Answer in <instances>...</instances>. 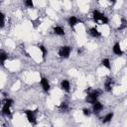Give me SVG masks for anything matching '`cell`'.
I'll return each instance as SVG.
<instances>
[{
  "label": "cell",
  "mask_w": 127,
  "mask_h": 127,
  "mask_svg": "<svg viewBox=\"0 0 127 127\" xmlns=\"http://www.w3.org/2000/svg\"><path fill=\"white\" fill-rule=\"evenodd\" d=\"M38 112V109H35V110H31V109H27L24 111V113L26 114V117H27V120L30 124L32 125H36L37 124V114Z\"/></svg>",
  "instance_id": "3957f363"
},
{
  "label": "cell",
  "mask_w": 127,
  "mask_h": 127,
  "mask_svg": "<svg viewBox=\"0 0 127 127\" xmlns=\"http://www.w3.org/2000/svg\"><path fill=\"white\" fill-rule=\"evenodd\" d=\"M40 83H41V86H42V88L44 89V91L48 92V91L51 89V85H50V82H49V80H48V79H47L45 76H42V77H41Z\"/></svg>",
  "instance_id": "8992f818"
},
{
  "label": "cell",
  "mask_w": 127,
  "mask_h": 127,
  "mask_svg": "<svg viewBox=\"0 0 127 127\" xmlns=\"http://www.w3.org/2000/svg\"><path fill=\"white\" fill-rule=\"evenodd\" d=\"M100 94H101V91H100V90H98V89L92 90V91H90V92L87 94L85 100H86V102H88V103H90V104H93V103H95V102L97 101V98L99 97Z\"/></svg>",
  "instance_id": "277c9868"
},
{
  "label": "cell",
  "mask_w": 127,
  "mask_h": 127,
  "mask_svg": "<svg viewBox=\"0 0 127 127\" xmlns=\"http://www.w3.org/2000/svg\"><path fill=\"white\" fill-rule=\"evenodd\" d=\"M101 64H102L104 67H106L107 69H110V68H111V63H110L109 59H107V58H105V59H103V60L101 61Z\"/></svg>",
  "instance_id": "2e32d148"
},
{
  "label": "cell",
  "mask_w": 127,
  "mask_h": 127,
  "mask_svg": "<svg viewBox=\"0 0 127 127\" xmlns=\"http://www.w3.org/2000/svg\"><path fill=\"white\" fill-rule=\"evenodd\" d=\"M70 53H71V47H69V46H63L59 49V52H58L59 56L63 59H67L69 57Z\"/></svg>",
  "instance_id": "5b68a950"
},
{
  "label": "cell",
  "mask_w": 127,
  "mask_h": 127,
  "mask_svg": "<svg viewBox=\"0 0 127 127\" xmlns=\"http://www.w3.org/2000/svg\"><path fill=\"white\" fill-rule=\"evenodd\" d=\"M112 52L115 55H117V56H122L124 54L123 51H122V49H121V47H120V44L119 43H115L114 44V46L112 48Z\"/></svg>",
  "instance_id": "52a82bcc"
},
{
  "label": "cell",
  "mask_w": 127,
  "mask_h": 127,
  "mask_svg": "<svg viewBox=\"0 0 127 127\" xmlns=\"http://www.w3.org/2000/svg\"><path fill=\"white\" fill-rule=\"evenodd\" d=\"M92 18L94 20V22H100L101 24H108L109 23V19L102 13H100L98 10H93L92 11Z\"/></svg>",
  "instance_id": "6da1fadb"
},
{
  "label": "cell",
  "mask_w": 127,
  "mask_h": 127,
  "mask_svg": "<svg viewBox=\"0 0 127 127\" xmlns=\"http://www.w3.org/2000/svg\"><path fill=\"white\" fill-rule=\"evenodd\" d=\"M38 48H39V50L42 52V57H43V59H45V58H46V55L48 54V50H47L46 47L43 46V45H40Z\"/></svg>",
  "instance_id": "e0dca14e"
},
{
  "label": "cell",
  "mask_w": 127,
  "mask_h": 127,
  "mask_svg": "<svg viewBox=\"0 0 127 127\" xmlns=\"http://www.w3.org/2000/svg\"><path fill=\"white\" fill-rule=\"evenodd\" d=\"M7 59H8V54L5 51L0 50V64L3 65L4 63L7 61Z\"/></svg>",
  "instance_id": "4fadbf2b"
},
{
  "label": "cell",
  "mask_w": 127,
  "mask_h": 127,
  "mask_svg": "<svg viewBox=\"0 0 127 127\" xmlns=\"http://www.w3.org/2000/svg\"><path fill=\"white\" fill-rule=\"evenodd\" d=\"M78 22H79V20H78L75 16H70V17H68V19H67V24H68L71 28H73Z\"/></svg>",
  "instance_id": "30bf717a"
},
{
  "label": "cell",
  "mask_w": 127,
  "mask_h": 127,
  "mask_svg": "<svg viewBox=\"0 0 127 127\" xmlns=\"http://www.w3.org/2000/svg\"><path fill=\"white\" fill-rule=\"evenodd\" d=\"M102 109H103V104H102L101 102L96 101L95 103L92 104V110H93L94 113H98V112H100Z\"/></svg>",
  "instance_id": "9c48e42d"
},
{
  "label": "cell",
  "mask_w": 127,
  "mask_h": 127,
  "mask_svg": "<svg viewBox=\"0 0 127 127\" xmlns=\"http://www.w3.org/2000/svg\"><path fill=\"white\" fill-rule=\"evenodd\" d=\"M54 33H55L56 35H58V36H64V28L61 27V26H56V27L54 28Z\"/></svg>",
  "instance_id": "5bb4252c"
},
{
  "label": "cell",
  "mask_w": 127,
  "mask_h": 127,
  "mask_svg": "<svg viewBox=\"0 0 127 127\" xmlns=\"http://www.w3.org/2000/svg\"><path fill=\"white\" fill-rule=\"evenodd\" d=\"M25 5L28 7V8H34V3L32 0H26L25 1Z\"/></svg>",
  "instance_id": "ffe728a7"
},
{
  "label": "cell",
  "mask_w": 127,
  "mask_h": 127,
  "mask_svg": "<svg viewBox=\"0 0 127 127\" xmlns=\"http://www.w3.org/2000/svg\"><path fill=\"white\" fill-rule=\"evenodd\" d=\"M5 26V14L0 11V29Z\"/></svg>",
  "instance_id": "ac0fdd59"
},
{
  "label": "cell",
  "mask_w": 127,
  "mask_h": 127,
  "mask_svg": "<svg viewBox=\"0 0 127 127\" xmlns=\"http://www.w3.org/2000/svg\"><path fill=\"white\" fill-rule=\"evenodd\" d=\"M89 34H90V36L93 37V38H99V37L101 36V33H100L95 27H92V28L89 29Z\"/></svg>",
  "instance_id": "7c38bea8"
},
{
  "label": "cell",
  "mask_w": 127,
  "mask_h": 127,
  "mask_svg": "<svg viewBox=\"0 0 127 127\" xmlns=\"http://www.w3.org/2000/svg\"><path fill=\"white\" fill-rule=\"evenodd\" d=\"M3 102H4V103H3V106H2V113H3L4 115H6V116L11 117V116H12V113H11L10 107L13 105L14 100L11 99V98H6V99H4Z\"/></svg>",
  "instance_id": "7a4b0ae2"
},
{
  "label": "cell",
  "mask_w": 127,
  "mask_h": 127,
  "mask_svg": "<svg viewBox=\"0 0 127 127\" xmlns=\"http://www.w3.org/2000/svg\"><path fill=\"white\" fill-rule=\"evenodd\" d=\"M113 116H114V113H113V112L107 113V114L102 118V122H103V123H108V122H110V121L112 120Z\"/></svg>",
  "instance_id": "9a60e30c"
},
{
  "label": "cell",
  "mask_w": 127,
  "mask_h": 127,
  "mask_svg": "<svg viewBox=\"0 0 127 127\" xmlns=\"http://www.w3.org/2000/svg\"><path fill=\"white\" fill-rule=\"evenodd\" d=\"M82 113H83L84 116H89L91 112H90V110H89L88 108H83V109H82Z\"/></svg>",
  "instance_id": "44dd1931"
},
{
  "label": "cell",
  "mask_w": 127,
  "mask_h": 127,
  "mask_svg": "<svg viewBox=\"0 0 127 127\" xmlns=\"http://www.w3.org/2000/svg\"><path fill=\"white\" fill-rule=\"evenodd\" d=\"M61 88L63 90H64V91H66V92L69 91V89H70V83H69V81L67 79H63L61 81Z\"/></svg>",
  "instance_id": "ba28073f"
},
{
  "label": "cell",
  "mask_w": 127,
  "mask_h": 127,
  "mask_svg": "<svg viewBox=\"0 0 127 127\" xmlns=\"http://www.w3.org/2000/svg\"><path fill=\"white\" fill-rule=\"evenodd\" d=\"M112 82H113V80H112V78H110V77H108V78L105 80V82H104V88H105L106 91L110 92V91L112 90Z\"/></svg>",
  "instance_id": "8fae6325"
},
{
  "label": "cell",
  "mask_w": 127,
  "mask_h": 127,
  "mask_svg": "<svg viewBox=\"0 0 127 127\" xmlns=\"http://www.w3.org/2000/svg\"><path fill=\"white\" fill-rule=\"evenodd\" d=\"M60 109L61 110H64V111H65V110H67V108H68V106H67V104L65 103V102H62L61 104H60Z\"/></svg>",
  "instance_id": "d6986e66"
}]
</instances>
